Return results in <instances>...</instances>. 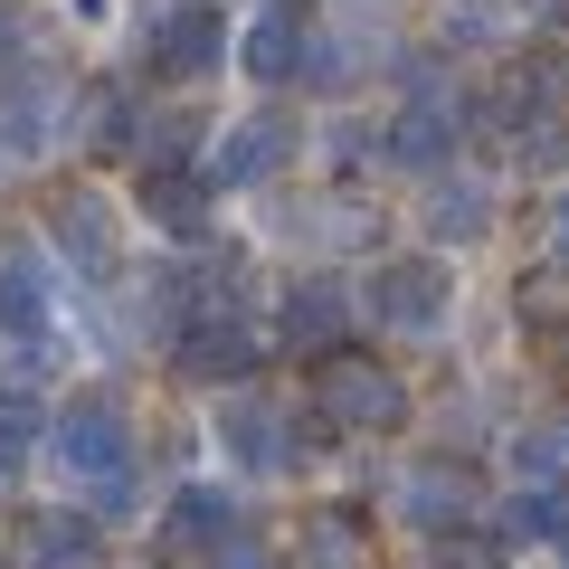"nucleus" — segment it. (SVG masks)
<instances>
[{"label": "nucleus", "instance_id": "9", "mask_svg": "<svg viewBox=\"0 0 569 569\" xmlns=\"http://www.w3.org/2000/svg\"><path fill=\"white\" fill-rule=\"evenodd\" d=\"M0 142L10 152H48L58 142V77H39V67L0 77Z\"/></svg>", "mask_w": 569, "mask_h": 569}, {"label": "nucleus", "instance_id": "3", "mask_svg": "<svg viewBox=\"0 0 569 569\" xmlns=\"http://www.w3.org/2000/svg\"><path fill=\"white\" fill-rule=\"evenodd\" d=\"M48 247H58L67 276L104 284V276H114V200H96V190H58V200H48Z\"/></svg>", "mask_w": 569, "mask_h": 569}, {"label": "nucleus", "instance_id": "6", "mask_svg": "<svg viewBox=\"0 0 569 569\" xmlns=\"http://www.w3.org/2000/svg\"><path fill=\"white\" fill-rule=\"evenodd\" d=\"M171 351H181V370H190V380H247V370H257V332H247L238 323V313H190V323L181 332H171Z\"/></svg>", "mask_w": 569, "mask_h": 569}, {"label": "nucleus", "instance_id": "10", "mask_svg": "<svg viewBox=\"0 0 569 569\" xmlns=\"http://www.w3.org/2000/svg\"><path fill=\"white\" fill-rule=\"evenodd\" d=\"M48 266H39V247H0V332L10 342H48Z\"/></svg>", "mask_w": 569, "mask_h": 569}, {"label": "nucleus", "instance_id": "24", "mask_svg": "<svg viewBox=\"0 0 569 569\" xmlns=\"http://www.w3.org/2000/svg\"><path fill=\"white\" fill-rule=\"evenodd\" d=\"M550 238H560V257H569V200H560V219H550Z\"/></svg>", "mask_w": 569, "mask_h": 569}, {"label": "nucleus", "instance_id": "4", "mask_svg": "<svg viewBox=\"0 0 569 569\" xmlns=\"http://www.w3.org/2000/svg\"><path fill=\"white\" fill-rule=\"evenodd\" d=\"M447 266L437 257H389L380 276H370V313H380V323H399V332H437L447 323Z\"/></svg>", "mask_w": 569, "mask_h": 569}, {"label": "nucleus", "instance_id": "8", "mask_svg": "<svg viewBox=\"0 0 569 569\" xmlns=\"http://www.w3.org/2000/svg\"><path fill=\"white\" fill-rule=\"evenodd\" d=\"M238 541V493L228 485H181L162 512V550L171 560H200V550H228Z\"/></svg>", "mask_w": 569, "mask_h": 569}, {"label": "nucleus", "instance_id": "15", "mask_svg": "<svg viewBox=\"0 0 569 569\" xmlns=\"http://www.w3.org/2000/svg\"><path fill=\"white\" fill-rule=\"evenodd\" d=\"M389 152H399V162H418V171H447V152H456V114H447V96L437 104H408L399 123H389Z\"/></svg>", "mask_w": 569, "mask_h": 569}, {"label": "nucleus", "instance_id": "14", "mask_svg": "<svg viewBox=\"0 0 569 569\" xmlns=\"http://www.w3.org/2000/svg\"><path fill=\"white\" fill-rule=\"evenodd\" d=\"M247 77H257V86L305 77V20H295V10H266V20L247 29Z\"/></svg>", "mask_w": 569, "mask_h": 569}, {"label": "nucleus", "instance_id": "11", "mask_svg": "<svg viewBox=\"0 0 569 569\" xmlns=\"http://www.w3.org/2000/svg\"><path fill=\"white\" fill-rule=\"evenodd\" d=\"M219 58H228V20H219V10H200V0L171 10L162 39H152V67H162V77H209Z\"/></svg>", "mask_w": 569, "mask_h": 569}, {"label": "nucleus", "instance_id": "22", "mask_svg": "<svg viewBox=\"0 0 569 569\" xmlns=\"http://www.w3.org/2000/svg\"><path fill=\"white\" fill-rule=\"evenodd\" d=\"M209 569H266V550H247V541H228V550H219V560H209Z\"/></svg>", "mask_w": 569, "mask_h": 569}, {"label": "nucleus", "instance_id": "7", "mask_svg": "<svg viewBox=\"0 0 569 569\" xmlns=\"http://www.w3.org/2000/svg\"><path fill=\"white\" fill-rule=\"evenodd\" d=\"M342 323H351V295L332 276H295V284H284V305H276V342L284 351H323V361H332Z\"/></svg>", "mask_w": 569, "mask_h": 569}, {"label": "nucleus", "instance_id": "2", "mask_svg": "<svg viewBox=\"0 0 569 569\" xmlns=\"http://www.w3.org/2000/svg\"><path fill=\"white\" fill-rule=\"evenodd\" d=\"M48 447H58V466L86 475V485H114V475H133V427H123L114 399H77V408H58Z\"/></svg>", "mask_w": 569, "mask_h": 569}, {"label": "nucleus", "instance_id": "13", "mask_svg": "<svg viewBox=\"0 0 569 569\" xmlns=\"http://www.w3.org/2000/svg\"><path fill=\"white\" fill-rule=\"evenodd\" d=\"M399 493H408V522H418V531H447V541H456V522L475 512V485H466V466H418Z\"/></svg>", "mask_w": 569, "mask_h": 569}, {"label": "nucleus", "instance_id": "5", "mask_svg": "<svg viewBox=\"0 0 569 569\" xmlns=\"http://www.w3.org/2000/svg\"><path fill=\"white\" fill-rule=\"evenodd\" d=\"M284 162H295V123H284V114H247L238 133L219 142V162H209L200 181L209 190H257V181H276Z\"/></svg>", "mask_w": 569, "mask_h": 569}, {"label": "nucleus", "instance_id": "23", "mask_svg": "<svg viewBox=\"0 0 569 569\" xmlns=\"http://www.w3.org/2000/svg\"><path fill=\"white\" fill-rule=\"evenodd\" d=\"M437 560H447V569H485V550H475V541H447Z\"/></svg>", "mask_w": 569, "mask_h": 569}, {"label": "nucleus", "instance_id": "19", "mask_svg": "<svg viewBox=\"0 0 569 569\" xmlns=\"http://www.w3.org/2000/svg\"><path fill=\"white\" fill-rule=\"evenodd\" d=\"M39 437H48V408L29 399V389H0V475L20 466V456L39 447Z\"/></svg>", "mask_w": 569, "mask_h": 569}, {"label": "nucleus", "instance_id": "18", "mask_svg": "<svg viewBox=\"0 0 569 569\" xmlns=\"http://www.w3.org/2000/svg\"><path fill=\"white\" fill-rule=\"evenodd\" d=\"M569 531V493L560 485H522L503 503V541H560Z\"/></svg>", "mask_w": 569, "mask_h": 569}, {"label": "nucleus", "instance_id": "25", "mask_svg": "<svg viewBox=\"0 0 569 569\" xmlns=\"http://www.w3.org/2000/svg\"><path fill=\"white\" fill-rule=\"evenodd\" d=\"M10 39H20V20H10V10H0V48H10Z\"/></svg>", "mask_w": 569, "mask_h": 569}, {"label": "nucleus", "instance_id": "16", "mask_svg": "<svg viewBox=\"0 0 569 569\" xmlns=\"http://www.w3.org/2000/svg\"><path fill=\"white\" fill-rule=\"evenodd\" d=\"M20 560L29 569H104V550H96V522H29Z\"/></svg>", "mask_w": 569, "mask_h": 569}, {"label": "nucleus", "instance_id": "1", "mask_svg": "<svg viewBox=\"0 0 569 569\" xmlns=\"http://www.w3.org/2000/svg\"><path fill=\"white\" fill-rule=\"evenodd\" d=\"M313 408H323L332 427H408V389H399V370L361 361V351H332V361L313 370Z\"/></svg>", "mask_w": 569, "mask_h": 569}, {"label": "nucleus", "instance_id": "20", "mask_svg": "<svg viewBox=\"0 0 569 569\" xmlns=\"http://www.w3.org/2000/svg\"><path fill=\"white\" fill-rule=\"evenodd\" d=\"M86 114H96V133H86L96 152H133V142H142V104L123 96V86H96V104H86Z\"/></svg>", "mask_w": 569, "mask_h": 569}, {"label": "nucleus", "instance_id": "17", "mask_svg": "<svg viewBox=\"0 0 569 569\" xmlns=\"http://www.w3.org/2000/svg\"><path fill=\"white\" fill-rule=\"evenodd\" d=\"M142 209H152V219H162L171 238H209V181H190V171H162Z\"/></svg>", "mask_w": 569, "mask_h": 569}, {"label": "nucleus", "instance_id": "21", "mask_svg": "<svg viewBox=\"0 0 569 569\" xmlns=\"http://www.w3.org/2000/svg\"><path fill=\"white\" fill-rule=\"evenodd\" d=\"M305 550H313V569H351V560H361L351 522H313V531H305Z\"/></svg>", "mask_w": 569, "mask_h": 569}, {"label": "nucleus", "instance_id": "12", "mask_svg": "<svg viewBox=\"0 0 569 569\" xmlns=\"http://www.w3.org/2000/svg\"><path fill=\"white\" fill-rule=\"evenodd\" d=\"M485 228H493V200H485L475 171H437V181H427V238L437 247H475Z\"/></svg>", "mask_w": 569, "mask_h": 569}]
</instances>
